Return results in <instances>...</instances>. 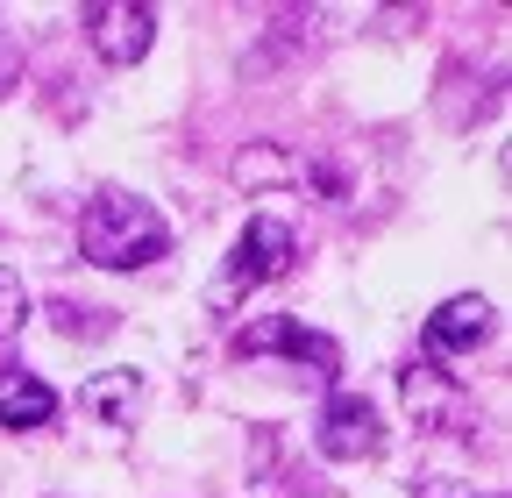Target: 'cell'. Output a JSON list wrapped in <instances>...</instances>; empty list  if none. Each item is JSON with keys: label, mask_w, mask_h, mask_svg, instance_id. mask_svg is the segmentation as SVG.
<instances>
[{"label": "cell", "mask_w": 512, "mask_h": 498, "mask_svg": "<svg viewBox=\"0 0 512 498\" xmlns=\"http://www.w3.org/2000/svg\"><path fill=\"white\" fill-rule=\"evenodd\" d=\"M79 249H86V264H100V271H143V264H157L171 249V228L136 193H100L79 214Z\"/></svg>", "instance_id": "6da1fadb"}, {"label": "cell", "mask_w": 512, "mask_h": 498, "mask_svg": "<svg viewBox=\"0 0 512 498\" xmlns=\"http://www.w3.org/2000/svg\"><path fill=\"white\" fill-rule=\"evenodd\" d=\"M292 257H299V242H292V228L278 221V214H256L242 235H235V249H228V271L214 278V292H207V306L214 314H228V306L242 299V292H256V285H271V278H285L292 271Z\"/></svg>", "instance_id": "7a4b0ae2"}, {"label": "cell", "mask_w": 512, "mask_h": 498, "mask_svg": "<svg viewBox=\"0 0 512 498\" xmlns=\"http://www.w3.org/2000/svg\"><path fill=\"white\" fill-rule=\"evenodd\" d=\"M242 363H256V356H292V363H313V378H335L342 370V349L320 335V328H306L299 314H264V321H249V328H235V342H228Z\"/></svg>", "instance_id": "3957f363"}, {"label": "cell", "mask_w": 512, "mask_h": 498, "mask_svg": "<svg viewBox=\"0 0 512 498\" xmlns=\"http://www.w3.org/2000/svg\"><path fill=\"white\" fill-rule=\"evenodd\" d=\"M313 442H320L328 463H370V456H384V420H377V406L363 392H335L320 406Z\"/></svg>", "instance_id": "277c9868"}, {"label": "cell", "mask_w": 512, "mask_h": 498, "mask_svg": "<svg viewBox=\"0 0 512 498\" xmlns=\"http://www.w3.org/2000/svg\"><path fill=\"white\" fill-rule=\"evenodd\" d=\"M79 22H86L93 57H100V65H114V72H128V65L150 50V36H157V15L136 8V0H93Z\"/></svg>", "instance_id": "5b68a950"}, {"label": "cell", "mask_w": 512, "mask_h": 498, "mask_svg": "<svg viewBox=\"0 0 512 498\" xmlns=\"http://www.w3.org/2000/svg\"><path fill=\"white\" fill-rule=\"evenodd\" d=\"M399 392H406V413H413L420 427H434V434H448V427L463 420V406H470V392L448 378L434 356H420V363L399 370Z\"/></svg>", "instance_id": "8992f818"}, {"label": "cell", "mask_w": 512, "mask_h": 498, "mask_svg": "<svg viewBox=\"0 0 512 498\" xmlns=\"http://www.w3.org/2000/svg\"><path fill=\"white\" fill-rule=\"evenodd\" d=\"M491 335V306L477 299V292H463V299H448L441 314L427 321V349L434 356H456V349H477Z\"/></svg>", "instance_id": "52a82bcc"}, {"label": "cell", "mask_w": 512, "mask_h": 498, "mask_svg": "<svg viewBox=\"0 0 512 498\" xmlns=\"http://www.w3.org/2000/svg\"><path fill=\"white\" fill-rule=\"evenodd\" d=\"M57 413V392L22 363H0V427H43Z\"/></svg>", "instance_id": "ba28073f"}, {"label": "cell", "mask_w": 512, "mask_h": 498, "mask_svg": "<svg viewBox=\"0 0 512 498\" xmlns=\"http://www.w3.org/2000/svg\"><path fill=\"white\" fill-rule=\"evenodd\" d=\"M79 406H86L100 427H136L143 378H136V370H100V378H86V385H79Z\"/></svg>", "instance_id": "9c48e42d"}, {"label": "cell", "mask_w": 512, "mask_h": 498, "mask_svg": "<svg viewBox=\"0 0 512 498\" xmlns=\"http://www.w3.org/2000/svg\"><path fill=\"white\" fill-rule=\"evenodd\" d=\"M278 178H299V164L285 150H271V143H256V150L235 157V185H278Z\"/></svg>", "instance_id": "30bf717a"}, {"label": "cell", "mask_w": 512, "mask_h": 498, "mask_svg": "<svg viewBox=\"0 0 512 498\" xmlns=\"http://www.w3.org/2000/svg\"><path fill=\"white\" fill-rule=\"evenodd\" d=\"M22 321H29V285H22V271L0 264V342H15Z\"/></svg>", "instance_id": "8fae6325"}, {"label": "cell", "mask_w": 512, "mask_h": 498, "mask_svg": "<svg viewBox=\"0 0 512 498\" xmlns=\"http://www.w3.org/2000/svg\"><path fill=\"white\" fill-rule=\"evenodd\" d=\"M22 79V36L15 29H0V93H8Z\"/></svg>", "instance_id": "7c38bea8"}]
</instances>
